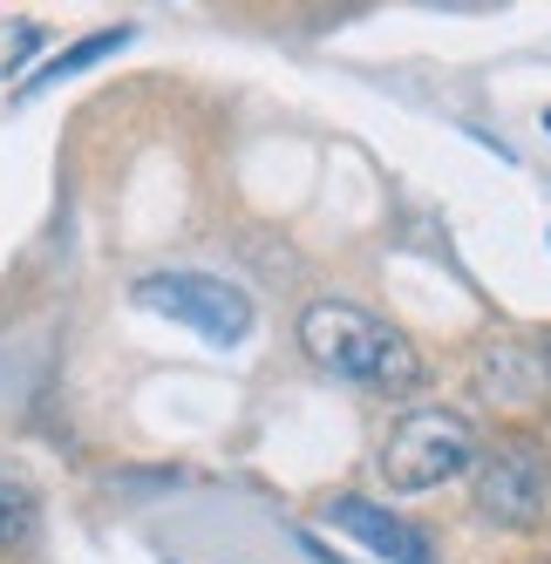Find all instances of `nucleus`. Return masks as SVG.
Returning a JSON list of instances; mask_svg holds the SVG:
<instances>
[{
	"instance_id": "0eeeda50",
	"label": "nucleus",
	"mask_w": 551,
	"mask_h": 564,
	"mask_svg": "<svg viewBox=\"0 0 551 564\" xmlns=\"http://www.w3.org/2000/svg\"><path fill=\"white\" fill-rule=\"evenodd\" d=\"M34 517H42V497H34V482L21 469L0 463V551H21L34 538Z\"/></svg>"
},
{
	"instance_id": "423d86ee",
	"label": "nucleus",
	"mask_w": 551,
	"mask_h": 564,
	"mask_svg": "<svg viewBox=\"0 0 551 564\" xmlns=\"http://www.w3.org/2000/svg\"><path fill=\"white\" fill-rule=\"evenodd\" d=\"M538 388H544V368H538L525 347H490L477 360V394L497 401V409H525Z\"/></svg>"
},
{
	"instance_id": "f03ea898",
	"label": "nucleus",
	"mask_w": 551,
	"mask_h": 564,
	"mask_svg": "<svg viewBox=\"0 0 551 564\" xmlns=\"http://www.w3.org/2000/svg\"><path fill=\"white\" fill-rule=\"evenodd\" d=\"M469 463H477V435H469L456 409H409L381 442V482L402 497L436 490V482L463 476Z\"/></svg>"
},
{
	"instance_id": "6e6552de",
	"label": "nucleus",
	"mask_w": 551,
	"mask_h": 564,
	"mask_svg": "<svg viewBox=\"0 0 551 564\" xmlns=\"http://www.w3.org/2000/svg\"><path fill=\"white\" fill-rule=\"evenodd\" d=\"M123 42H130V28H102V34H89V42H75L68 55H55L48 68H34L28 89H48V83H62V75H75V68H96L109 48H123Z\"/></svg>"
},
{
	"instance_id": "7ed1b4c3",
	"label": "nucleus",
	"mask_w": 551,
	"mask_h": 564,
	"mask_svg": "<svg viewBox=\"0 0 551 564\" xmlns=\"http://www.w3.org/2000/svg\"><path fill=\"white\" fill-rule=\"evenodd\" d=\"M130 300L150 306V313H164L171 327H191L212 347H239L252 334V300L231 286V279H218V272H177V265H164V272H143Z\"/></svg>"
},
{
	"instance_id": "20e7f679",
	"label": "nucleus",
	"mask_w": 551,
	"mask_h": 564,
	"mask_svg": "<svg viewBox=\"0 0 551 564\" xmlns=\"http://www.w3.org/2000/svg\"><path fill=\"white\" fill-rule=\"evenodd\" d=\"M544 490H551V463H544L538 442H497L477 463V476H469L477 510L490 523H504V531H531L544 517Z\"/></svg>"
},
{
	"instance_id": "39448f33",
	"label": "nucleus",
	"mask_w": 551,
	"mask_h": 564,
	"mask_svg": "<svg viewBox=\"0 0 551 564\" xmlns=\"http://www.w3.org/2000/svg\"><path fill=\"white\" fill-rule=\"evenodd\" d=\"M327 517L341 523L354 544H368V551H375V557H388V564H429V538L415 531V523H402L396 510L361 503V497H341Z\"/></svg>"
},
{
	"instance_id": "1a4fd4ad",
	"label": "nucleus",
	"mask_w": 551,
	"mask_h": 564,
	"mask_svg": "<svg viewBox=\"0 0 551 564\" xmlns=\"http://www.w3.org/2000/svg\"><path fill=\"white\" fill-rule=\"evenodd\" d=\"M544 381H551V347H544Z\"/></svg>"
},
{
	"instance_id": "9d476101",
	"label": "nucleus",
	"mask_w": 551,
	"mask_h": 564,
	"mask_svg": "<svg viewBox=\"0 0 551 564\" xmlns=\"http://www.w3.org/2000/svg\"><path fill=\"white\" fill-rule=\"evenodd\" d=\"M544 130H551V116H544Z\"/></svg>"
},
{
	"instance_id": "f257e3e1",
	"label": "nucleus",
	"mask_w": 551,
	"mask_h": 564,
	"mask_svg": "<svg viewBox=\"0 0 551 564\" xmlns=\"http://www.w3.org/2000/svg\"><path fill=\"white\" fill-rule=\"evenodd\" d=\"M300 347L313 354V368H327L368 394H409L422 388V354L388 327L381 313L347 306V300H313L300 313Z\"/></svg>"
}]
</instances>
